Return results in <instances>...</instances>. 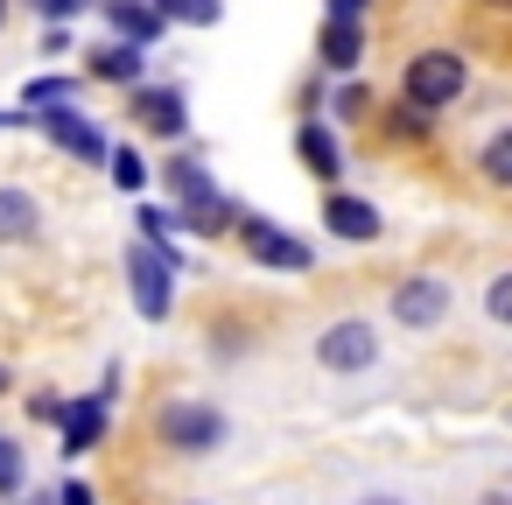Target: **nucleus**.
<instances>
[{
	"label": "nucleus",
	"mask_w": 512,
	"mask_h": 505,
	"mask_svg": "<svg viewBox=\"0 0 512 505\" xmlns=\"http://www.w3.org/2000/svg\"><path fill=\"white\" fill-rule=\"evenodd\" d=\"M106 162H113V190H127V197H134V190H148V162H141L134 148H113Z\"/></svg>",
	"instance_id": "412c9836"
},
{
	"label": "nucleus",
	"mask_w": 512,
	"mask_h": 505,
	"mask_svg": "<svg viewBox=\"0 0 512 505\" xmlns=\"http://www.w3.org/2000/svg\"><path fill=\"white\" fill-rule=\"evenodd\" d=\"M463 85H470V64H463L456 50H421V57L400 71V99H407L414 113H442L449 99H463Z\"/></svg>",
	"instance_id": "f03ea898"
},
{
	"label": "nucleus",
	"mask_w": 512,
	"mask_h": 505,
	"mask_svg": "<svg viewBox=\"0 0 512 505\" xmlns=\"http://www.w3.org/2000/svg\"><path fill=\"white\" fill-rule=\"evenodd\" d=\"M36 225H43V204L29 197V190H0V246H22V239H36Z\"/></svg>",
	"instance_id": "2eb2a0df"
},
{
	"label": "nucleus",
	"mask_w": 512,
	"mask_h": 505,
	"mask_svg": "<svg viewBox=\"0 0 512 505\" xmlns=\"http://www.w3.org/2000/svg\"><path fill=\"white\" fill-rule=\"evenodd\" d=\"M477 176H484L491 190H512V127H498V134L477 148Z\"/></svg>",
	"instance_id": "f3484780"
},
{
	"label": "nucleus",
	"mask_w": 512,
	"mask_h": 505,
	"mask_svg": "<svg viewBox=\"0 0 512 505\" xmlns=\"http://www.w3.org/2000/svg\"><path fill=\"white\" fill-rule=\"evenodd\" d=\"M358 505H400V498H358Z\"/></svg>",
	"instance_id": "c85d7f7f"
},
{
	"label": "nucleus",
	"mask_w": 512,
	"mask_h": 505,
	"mask_svg": "<svg viewBox=\"0 0 512 505\" xmlns=\"http://www.w3.org/2000/svg\"><path fill=\"white\" fill-rule=\"evenodd\" d=\"M484 309H491V323H512V274H498V281H491Z\"/></svg>",
	"instance_id": "5701e85b"
},
{
	"label": "nucleus",
	"mask_w": 512,
	"mask_h": 505,
	"mask_svg": "<svg viewBox=\"0 0 512 505\" xmlns=\"http://www.w3.org/2000/svg\"><path fill=\"white\" fill-rule=\"evenodd\" d=\"M323 225H330L337 239H358V246H365V239H379V211H372L365 197H344V190H330V197H323Z\"/></svg>",
	"instance_id": "9b49d317"
},
{
	"label": "nucleus",
	"mask_w": 512,
	"mask_h": 505,
	"mask_svg": "<svg viewBox=\"0 0 512 505\" xmlns=\"http://www.w3.org/2000/svg\"><path fill=\"white\" fill-rule=\"evenodd\" d=\"M295 148H302V162H309V176H316V183H337V176H344V155H337V141H330V127H323V120H302Z\"/></svg>",
	"instance_id": "dca6fc26"
},
{
	"label": "nucleus",
	"mask_w": 512,
	"mask_h": 505,
	"mask_svg": "<svg viewBox=\"0 0 512 505\" xmlns=\"http://www.w3.org/2000/svg\"><path fill=\"white\" fill-rule=\"evenodd\" d=\"M57 505H99V498H92V484H85V477H71V484L57 491Z\"/></svg>",
	"instance_id": "a878e982"
},
{
	"label": "nucleus",
	"mask_w": 512,
	"mask_h": 505,
	"mask_svg": "<svg viewBox=\"0 0 512 505\" xmlns=\"http://www.w3.org/2000/svg\"><path fill=\"white\" fill-rule=\"evenodd\" d=\"M155 435H162V449H176V456H211V449H225V414H218L211 400H169V407L155 414Z\"/></svg>",
	"instance_id": "7ed1b4c3"
},
{
	"label": "nucleus",
	"mask_w": 512,
	"mask_h": 505,
	"mask_svg": "<svg viewBox=\"0 0 512 505\" xmlns=\"http://www.w3.org/2000/svg\"><path fill=\"white\" fill-rule=\"evenodd\" d=\"M85 71H92L99 85H141V71H148V50H134V43H99Z\"/></svg>",
	"instance_id": "ddd939ff"
},
{
	"label": "nucleus",
	"mask_w": 512,
	"mask_h": 505,
	"mask_svg": "<svg viewBox=\"0 0 512 505\" xmlns=\"http://www.w3.org/2000/svg\"><path fill=\"white\" fill-rule=\"evenodd\" d=\"M134 120H141L148 134H162V141H183V127H190L176 85H134Z\"/></svg>",
	"instance_id": "1a4fd4ad"
},
{
	"label": "nucleus",
	"mask_w": 512,
	"mask_h": 505,
	"mask_svg": "<svg viewBox=\"0 0 512 505\" xmlns=\"http://www.w3.org/2000/svg\"><path fill=\"white\" fill-rule=\"evenodd\" d=\"M169 190H176V204H183V218H176L183 232H204V239H211V232H232L239 204H232V197L204 176V162L176 155V162H169Z\"/></svg>",
	"instance_id": "f257e3e1"
},
{
	"label": "nucleus",
	"mask_w": 512,
	"mask_h": 505,
	"mask_svg": "<svg viewBox=\"0 0 512 505\" xmlns=\"http://www.w3.org/2000/svg\"><path fill=\"white\" fill-rule=\"evenodd\" d=\"M232 232L246 239V253H253L260 267H281V274H309V260H316V253H309V246H302L295 232H281V225H274L267 211H239V218H232Z\"/></svg>",
	"instance_id": "20e7f679"
},
{
	"label": "nucleus",
	"mask_w": 512,
	"mask_h": 505,
	"mask_svg": "<svg viewBox=\"0 0 512 505\" xmlns=\"http://www.w3.org/2000/svg\"><path fill=\"white\" fill-rule=\"evenodd\" d=\"M127 281H134V309L148 316V323H162L169 309H176V267L155 253V246H127Z\"/></svg>",
	"instance_id": "39448f33"
},
{
	"label": "nucleus",
	"mask_w": 512,
	"mask_h": 505,
	"mask_svg": "<svg viewBox=\"0 0 512 505\" xmlns=\"http://www.w3.org/2000/svg\"><path fill=\"white\" fill-rule=\"evenodd\" d=\"M29 8L43 15V22H71V15H85L92 0H29Z\"/></svg>",
	"instance_id": "b1692460"
},
{
	"label": "nucleus",
	"mask_w": 512,
	"mask_h": 505,
	"mask_svg": "<svg viewBox=\"0 0 512 505\" xmlns=\"http://www.w3.org/2000/svg\"><path fill=\"white\" fill-rule=\"evenodd\" d=\"M491 8H512V0H491Z\"/></svg>",
	"instance_id": "2f4dec72"
},
{
	"label": "nucleus",
	"mask_w": 512,
	"mask_h": 505,
	"mask_svg": "<svg viewBox=\"0 0 512 505\" xmlns=\"http://www.w3.org/2000/svg\"><path fill=\"white\" fill-rule=\"evenodd\" d=\"M22 484H29V456H22L15 435H0V498H15Z\"/></svg>",
	"instance_id": "6ab92c4d"
},
{
	"label": "nucleus",
	"mask_w": 512,
	"mask_h": 505,
	"mask_svg": "<svg viewBox=\"0 0 512 505\" xmlns=\"http://www.w3.org/2000/svg\"><path fill=\"white\" fill-rule=\"evenodd\" d=\"M372 358H379V337H372L365 316H344V323H330V330L316 337V365H323V372H365Z\"/></svg>",
	"instance_id": "423d86ee"
},
{
	"label": "nucleus",
	"mask_w": 512,
	"mask_h": 505,
	"mask_svg": "<svg viewBox=\"0 0 512 505\" xmlns=\"http://www.w3.org/2000/svg\"><path fill=\"white\" fill-rule=\"evenodd\" d=\"M0 386H8V365H0Z\"/></svg>",
	"instance_id": "7c9ffc66"
},
{
	"label": "nucleus",
	"mask_w": 512,
	"mask_h": 505,
	"mask_svg": "<svg viewBox=\"0 0 512 505\" xmlns=\"http://www.w3.org/2000/svg\"><path fill=\"white\" fill-rule=\"evenodd\" d=\"M330 113H337V120H365V113H372V92H365V78H358V85H337Z\"/></svg>",
	"instance_id": "4be33fe9"
},
{
	"label": "nucleus",
	"mask_w": 512,
	"mask_h": 505,
	"mask_svg": "<svg viewBox=\"0 0 512 505\" xmlns=\"http://www.w3.org/2000/svg\"><path fill=\"white\" fill-rule=\"evenodd\" d=\"M36 134H50L64 155H78V162H106L113 148H106V134L78 113V106H36Z\"/></svg>",
	"instance_id": "0eeeda50"
},
{
	"label": "nucleus",
	"mask_w": 512,
	"mask_h": 505,
	"mask_svg": "<svg viewBox=\"0 0 512 505\" xmlns=\"http://www.w3.org/2000/svg\"><path fill=\"white\" fill-rule=\"evenodd\" d=\"M148 8H155L162 22H190V29H211V22L225 15V0H148Z\"/></svg>",
	"instance_id": "a211bd4d"
},
{
	"label": "nucleus",
	"mask_w": 512,
	"mask_h": 505,
	"mask_svg": "<svg viewBox=\"0 0 512 505\" xmlns=\"http://www.w3.org/2000/svg\"><path fill=\"white\" fill-rule=\"evenodd\" d=\"M0 29H8V0H0Z\"/></svg>",
	"instance_id": "c756f323"
},
{
	"label": "nucleus",
	"mask_w": 512,
	"mask_h": 505,
	"mask_svg": "<svg viewBox=\"0 0 512 505\" xmlns=\"http://www.w3.org/2000/svg\"><path fill=\"white\" fill-rule=\"evenodd\" d=\"M393 316H400L407 330H435V323L449 316V281H435V274L400 281V288H393Z\"/></svg>",
	"instance_id": "6e6552de"
},
{
	"label": "nucleus",
	"mask_w": 512,
	"mask_h": 505,
	"mask_svg": "<svg viewBox=\"0 0 512 505\" xmlns=\"http://www.w3.org/2000/svg\"><path fill=\"white\" fill-rule=\"evenodd\" d=\"M29 414H36V421H57V414H64V400H57V393H36V400H29Z\"/></svg>",
	"instance_id": "cd10ccee"
},
{
	"label": "nucleus",
	"mask_w": 512,
	"mask_h": 505,
	"mask_svg": "<svg viewBox=\"0 0 512 505\" xmlns=\"http://www.w3.org/2000/svg\"><path fill=\"white\" fill-rule=\"evenodd\" d=\"M316 57L330 71H358L365 64V22H323L316 29Z\"/></svg>",
	"instance_id": "f8f14e48"
},
{
	"label": "nucleus",
	"mask_w": 512,
	"mask_h": 505,
	"mask_svg": "<svg viewBox=\"0 0 512 505\" xmlns=\"http://www.w3.org/2000/svg\"><path fill=\"white\" fill-rule=\"evenodd\" d=\"M428 120H435V113H414V106H407V113L393 120V134H414V141H421V134H428Z\"/></svg>",
	"instance_id": "393cba45"
},
{
	"label": "nucleus",
	"mask_w": 512,
	"mask_h": 505,
	"mask_svg": "<svg viewBox=\"0 0 512 505\" xmlns=\"http://www.w3.org/2000/svg\"><path fill=\"white\" fill-rule=\"evenodd\" d=\"M106 22H113V29H120V43H134V50H148V43L169 29V22L148 8V0H106Z\"/></svg>",
	"instance_id": "4468645a"
},
{
	"label": "nucleus",
	"mask_w": 512,
	"mask_h": 505,
	"mask_svg": "<svg viewBox=\"0 0 512 505\" xmlns=\"http://www.w3.org/2000/svg\"><path fill=\"white\" fill-rule=\"evenodd\" d=\"M78 99V78H36L29 92H22V106L36 113V106H71Z\"/></svg>",
	"instance_id": "aec40b11"
},
{
	"label": "nucleus",
	"mask_w": 512,
	"mask_h": 505,
	"mask_svg": "<svg viewBox=\"0 0 512 505\" xmlns=\"http://www.w3.org/2000/svg\"><path fill=\"white\" fill-rule=\"evenodd\" d=\"M57 428H64V456H85V449H99V435H106V400H99V393H85V400H64Z\"/></svg>",
	"instance_id": "9d476101"
},
{
	"label": "nucleus",
	"mask_w": 512,
	"mask_h": 505,
	"mask_svg": "<svg viewBox=\"0 0 512 505\" xmlns=\"http://www.w3.org/2000/svg\"><path fill=\"white\" fill-rule=\"evenodd\" d=\"M372 0H330V22H365Z\"/></svg>",
	"instance_id": "bb28decb"
}]
</instances>
